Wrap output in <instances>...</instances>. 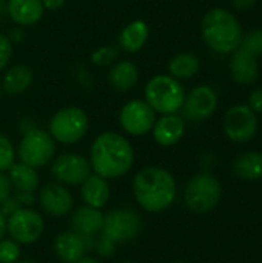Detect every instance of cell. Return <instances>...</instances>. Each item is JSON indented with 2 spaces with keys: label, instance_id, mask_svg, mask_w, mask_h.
I'll return each instance as SVG.
<instances>
[{
  "label": "cell",
  "instance_id": "6da1fadb",
  "mask_svg": "<svg viewBox=\"0 0 262 263\" xmlns=\"http://www.w3.org/2000/svg\"><path fill=\"white\" fill-rule=\"evenodd\" d=\"M134 162V151L130 142L117 133H102L91 145L90 165L103 179L125 176Z\"/></svg>",
  "mask_w": 262,
  "mask_h": 263
},
{
  "label": "cell",
  "instance_id": "7a4b0ae2",
  "mask_svg": "<svg viewBox=\"0 0 262 263\" xmlns=\"http://www.w3.org/2000/svg\"><path fill=\"white\" fill-rule=\"evenodd\" d=\"M176 180L164 168L148 166L133 179V194L142 210L161 213L171 206L176 199Z\"/></svg>",
  "mask_w": 262,
  "mask_h": 263
},
{
  "label": "cell",
  "instance_id": "3957f363",
  "mask_svg": "<svg viewBox=\"0 0 262 263\" xmlns=\"http://www.w3.org/2000/svg\"><path fill=\"white\" fill-rule=\"evenodd\" d=\"M201 31L205 43L221 54L238 49L244 37L238 18L224 8L210 9L202 18Z\"/></svg>",
  "mask_w": 262,
  "mask_h": 263
},
{
  "label": "cell",
  "instance_id": "277c9868",
  "mask_svg": "<svg viewBox=\"0 0 262 263\" xmlns=\"http://www.w3.org/2000/svg\"><path fill=\"white\" fill-rule=\"evenodd\" d=\"M145 102L154 109V112L176 114L185 99L184 86L178 79L171 76H154L145 86Z\"/></svg>",
  "mask_w": 262,
  "mask_h": 263
},
{
  "label": "cell",
  "instance_id": "5b68a950",
  "mask_svg": "<svg viewBox=\"0 0 262 263\" xmlns=\"http://www.w3.org/2000/svg\"><path fill=\"white\" fill-rule=\"evenodd\" d=\"M221 196L222 186L219 180L208 173L191 177L184 194L187 206L196 214H205L215 210L221 200Z\"/></svg>",
  "mask_w": 262,
  "mask_h": 263
},
{
  "label": "cell",
  "instance_id": "8992f818",
  "mask_svg": "<svg viewBox=\"0 0 262 263\" xmlns=\"http://www.w3.org/2000/svg\"><path fill=\"white\" fill-rule=\"evenodd\" d=\"M88 131V116L82 108L68 106L57 111L49 122V134L54 140L71 145L79 142Z\"/></svg>",
  "mask_w": 262,
  "mask_h": 263
},
{
  "label": "cell",
  "instance_id": "52a82bcc",
  "mask_svg": "<svg viewBox=\"0 0 262 263\" xmlns=\"http://www.w3.org/2000/svg\"><path fill=\"white\" fill-rule=\"evenodd\" d=\"M54 153L56 143L51 134L37 128L23 134V139L17 149L20 162L31 168L45 166L53 159Z\"/></svg>",
  "mask_w": 262,
  "mask_h": 263
},
{
  "label": "cell",
  "instance_id": "ba28073f",
  "mask_svg": "<svg viewBox=\"0 0 262 263\" xmlns=\"http://www.w3.org/2000/svg\"><path fill=\"white\" fill-rule=\"evenodd\" d=\"M45 230L43 217L29 208H19L6 219V231L17 243L31 245L37 242Z\"/></svg>",
  "mask_w": 262,
  "mask_h": 263
},
{
  "label": "cell",
  "instance_id": "9c48e42d",
  "mask_svg": "<svg viewBox=\"0 0 262 263\" xmlns=\"http://www.w3.org/2000/svg\"><path fill=\"white\" fill-rule=\"evenodd\" d=\"M141 217L136 211L130 208H117L110 211L103 217L102 234L117 243H125L133 240L141 230Z\"/></svg>",
  "mask_w": 262,
  "mask_h": 263
},
{
  "label": "cell",
  "instance_id": "30bf717a",
  "mask_svg": "<svg viewBox=\"0 0 262 263\" xmlns=\"http://www.w3.org/2000/svg\"><path fill=\"white\" fill-rule=\"evenodd\" d=\"M222 125L225 136L236 143L250 142L258 133V117L247 105H235L227 109Z\"/></svg>",
  "mask_w": 262,
  "mask_h": 263
},
{
  "label": "cell",
  "instance_id": "8fae6325",
  "mask_svg": "<svg viewBox=\"0 0 262 263\" xmlns=\"http://www.w3.org/2000/svg\"><path fill=\"white\" fill-rule=\"evenodd\" d=\"M120 126L131 136H145L156 122L154 109L144 100H130L119 114Z\"/></svg>",
  "mask_w": 262,
  "mask_h": 263
},
{
  "label": "cell",
  "instance_id": "7c38bea8",
  "mask_svg": "<svg viewBox=\"0 0 262 263\" xmlns=\"http://www.w3.org/2000/svg\"><path fill=\"white\" fill-rule=\"evenodd\" d=\"M51 174L60 183L65 185H82L91 174V165L88 159L80 154L68 153L59 156L51 165Z\"/></svg>",
  "mask_w": 262,
  "mask_h": 263
},
{
  "label": "cell",
  "instance_id": "4fadbf2b",
  "mask_svg": "<svg viewBox=\"0 0 262 263\" xmlns=\"http://www.w3.org/2000/svg\"><path fill=\"white\" fill-rule=\"evenodd\" d=\"M218 108V96L210 86H196L184 99V116L193 122H204Z\"/></svg>",
  "mask_w": 262,
  "mask_h": 263
},
{
  "label": "cell",
  "instance_id": "5bb4252c",
  "mask_svg": "<svg viewBox=\"0 0 262 263\" xmlns=\"http://www.w3.org/2000/svg\"><path fill=\"white\" fill-rule=\"evenodd\" d=\"M39 203L46 214L62 217L73 208V196L60 183H46L39 193Z\"/></svg>",
  "mask_w": 262,
  "mask_h": 263
},
{
  "label": "cell",
  "instance_id": "9a60e30c",
  "mask_svg": "<svg viewBox=\"0 0 262 263\" xmlns=\"http://www.w3.org/2000/svg\"><path fill=\"white\" fill-rule=\"evenodd\" d=\"M229 68L233 80L239 85H252L259 77V68L255 55H252L242 48L233 51Z\"/></svg>",
  "mask_w": 262,
  "mask_h": 263
},
{
  "label": "cell",
  "instance_id": "2e32d148",
  "mask_svg": "<svg viewBox=\"0 0 262 263\" xmlns=\"http://www.w3.org/2000/svg\"><path fill=\"white\" fill-rule=\"evenodd\" d=\"M54 251L57 257L65 263H74L80 260L86 251L83 236L76 231H65L56 236L54 239Z\"/></svg>",
  "mask_w": 262,
  "mask_h": 263
},
{
  "label": "cell",
  "instance_id": "e0dca14e",
  "mask_svg": "<svg viewBox=\"0 0 262 263\" xmlns=\"http://www.w3.org/2000/svg\"><path fill=\"white\" fill-rule=\"evenodd\" d=\"M184 131H185L184 120L176 114H164L153 125V137L162 146L176 145L182 139Z\"/></svg>",
  "mask_w": 262,
  "mask_h": 263
},
{
  "label": "cell",
  "instance_id": "ac0fdd59",
  "mask_svg": "<svg viewBox=\"0 0 262 263\" xmlns=\"http://www.w3.org/2000/svg\"><path fill=\"white\" fill-rule=\"evenodd\" d=\"M42 0H8L6 11L9 17L20 26H31L43 15Z\"/></svg>",
  "mask_w": 262,
  "mask_h": 263
},
{
  "label": "cell",
  "instance_id": "d6986e66",
  "mask_svg": "<svg viewBox=\"0 0 262 263\" xmlns=\"http://www.w3.org/2000/svg\"><path fill=\"white\" fill-rule=\"evenodd\" d=\"M80 196L85 205L93 206V208H103L108 200H110V185L107 179L97 176V174H90L85 182L82 183Z\"/></svg>",
  "mask_w": 262,
  "mask_h": 263
},
{
  "label": "cell",
  "instance_id": "ffe728a7",
  "mask_svg": "<svg viewBox=\"0 0 262 263\" xmlns=\"http://www.w3.org/2000/svg\"><path fill=\"white\" fill-rule=\"evenodd\" d=\"M103 214L100 210L93 206H80L71 216V227L80 236H94L102 231L103 227Z\"/></svg>",
  "mask_w": 262,
  "mask_h": 263
},
{
  "label": "cell",
  "instance_id": "44dd1931",
  "mask_svg": "<svg viewBox=\"0 0 262 263\" xmlns=\"http://www.w3.org/2000/svg\"><path fill=\"white\" fill-rule=\"evenodd\" d=\"M110 85L117 91H130L139 80V69L130 60H120L108 72Z\"/></svg>",
  "mask_w": 262,
  "mask_h": 263
},
{
  "label": "cell",
  "instance_id": "7402d4cb",
  "mask_svg": "<svg viewBox=\"0 0 262 263\" xmlns=\"http://www.w3.org/2000/svg\"><path fill=\"white\" fill-rule=\"evenodd\" d=\"M148 34L150 29L144 20H133L122 29L119 35V45L127 52H137L145 45Z\"/></svg>",
  "mask_w": 262,
  "mask_h": 263
},
{
  "label": "cell",
  "instance_id": "603a6c76",
  "mask_svg": "<svg viewBox=\"0 0 262 263\" xmlns=\"http://www.w3.org/2000/svg\"><path fill=\"white\" fill-rule=\"evenodd\" d=\"M236 177L242 180H258L262 179V153L249 151L238 156L232 166Z\"/></svg>",
  "mask_w": 262,
  "mask_h": 263
},
{
  "label": "cell",
  "instance_id": "cb8c5ba5",
  "mask_svg": "<svg viewBox=\"0 0 262 263\" xmlns=\"http://www.w3.org/2000/svg\"><path fill=\"white\" fill-rule=\"evenodd\" d=\"M32 83V71L25 65H15L9 68L3 77L2 88L8 94H20L26 91Z\"/></svg>",
  "mask_w": 262,
  "mask_h": 263
},
{
  "label": "cell",
  "instance_id": "d4e9b609",
  "mask_svg": "<svg viewBox=\"0 0 262 263\" xmlns=\"http://www.w3.org/2000/svg\"><path fill=\"white\" fill-rule=\"evenodd\" d=\"M8 177L12 186L19 191H36L40 182V177L36 168H31L25 163H14L8 170Z\"/></svg>",
  "mask_w": 262,
  "mask_h": 263
},
{
  "label": "cell",
  "instance_id": "484cf974",
  "mask_svg": "<svg viewBox=\"0 0 262 263\" xmlns=\"http://www.w3.org/2000/svg\"><path fill=\"white\" fill-rule=\"evenodd\" d=\"M199 69V60L193 54L182 52L170 60L168 71L174 79H191Z\"/></svg>",
  "mask_w": 262,
  "mask_h": 263
},
{
  "label": "cell",
  "instance_id": "4316f807",
  "mask_svg": "<svg viewBox=\"0 0 262 263\" xmlns=\"http://www.w3.org/2000/svg\"><path fill=\"white\" fill-rule=\"evenodd\" d=\"M239 48L246 49L247 52H250L255 57L262 55V29H255V31H250L249 34H246L242 37Z\"/></svg>",
  "mask_w": 262,
  "mask_h": 263
},
{
  "label": "cell",
  "instance_id": "83f0119b",
  "mask_svg": "<svg viewBox=\"0 0 262 263\" xmlns=\"http://www.w3.org/2000/svg\"><path fill=\"white\" fill-rule=\"evenodd\" d=\"M14 165V146L11 140L0 134V173L8 171Z\"/></svg>",
  "mask_w": 262,
  "mask_h": 263
},
{
  "label": "cell",
  "instance_id": "f1b7e54d",
  "mask_svg": "<svg viewBox=\"0 0 262 263\" xmlns=\"http://www.w3.org/2000/svg\"><path fill=\"white\" fill-rule=\"evenodd\" d=\"M20 257V247L15 240H0V263H15Z\"/></svg>",
  "mask_w": 262,
  "mask_h": 263
},
{
  "label": "cell",
  "instance_id": "f546056e",
  "mask_svg": "<svg viewBox=\"0 0 262 263\" xmlns=\"http://www.w3.org/2000/svg\"><path fill=\"white\" fill-rule=\"evenodd\" d=\"M119 55V49L116 46H102L99 49H96L93 54H91V62L97 66H105V65H110L113 63Z\"/></svg>",
  "mask_w": 262,
  "mask_h": 263
},
{
  "label": "cell",
  "instance_id": "4dcf8cb0",
  "mask_svg": "<svg viewBox=\"0 0 262 263\" xmlns=\"http://www.w3.org/2000/svg\"><path fill=\"white\" fill-rule=\"evenodd\" d=\"M96 248H97L99 256H102V257H111V256H114L116 243L102 234V236L96 240Z\"/></svg>",
  "mask_w": 262,
  "mask_h": 263
},
{
  "label": "cell",
  "instance_id": "1f68e13d",
  "mask_svg": "<svg viewBox=\"0 0 262 263\" xmlns=\"http://www.w3.org/2000/svg\"><path fill=\"white\" fill-rule=\"evenodd\" d=\"M12 55V42L0 34V71L8 65L9 59Z\"/></svg>",
  "mask_w": 262,
  "mask_h": 263
},
{
  "label": "cell",
  "instance_id": "d6a6232c",
  "mask_svg": "<svg viewBox=\"0 0 262 263\" xmlns=\"http://www.w3.org/2000/svg\"><path fill=\"white\" fill-rule=\"evenodd\" d=\"M249 106L255 114H262V88H258L249 96Z\"/></svg>",
  "mask_w": 262,
  "mask_h": 263
},
{
  "label": "cell",
  "instance_id": "836d02e7",
  "mask_svg": "<svg viewBox=\"0 0 262 263\" xmlns=\"http://www.w3.org/2000/svg\"><path fill=\"white\" fill-rule=\"evenodd\" d=\"M12 193V183L9 180L8 176H5L3 173H0V205L11 197Z\"/></svg>",
  "mask_w": 262,
  "mask_h": 263
},
{
  "label": "cell",
  "instance_id": "e575fe53",
  "mask_svg": "<svg viewBox=\"0 0 262 263\" xmlns=\"http://www.w3.org/2000/svg\"><path fill=\"white\" fill-rule=\"evenodd\" d=\"M14 199L17 200V203L20 206H31L34 205V200H36V196H34V191H15L14 194Z\"/></svg>",
  "mask_w": 262,
  "mask_h": 263
},
{
  "label": "cell",
  "instance_id": "d590c367",
  "mask_svg": "<svg viewBox=\"0 0 262 263\" xmlns=\"http://www.w3.org/2000/svg\"><path fill=\"white\" fill-rule=\"evenodd\" d=\"M19 208H22L19 203H17V200L14 199V197H9V199H6L2 205H0V213L5 216V217H9L14 211H17Z\"/></svg>",
  "mask_w": 262,
  "mask_h": 263
},
{
  "label": "cell",
  "instance_id": "8d00e7d4",
  "mask_svg": "<svg viewBox=\"0 0 262 263\" xmlns=\"http://www.w3.org/2000/svg\"><path fill=\"white\" fill-rule=\"evenodd\" d=\"M66 0H42V5L45 9H49V11H56L59 8H62L65 5Z\"/></svg>",
  "mask_w": 262,
  "mask_h": 263
},
{
  "label": "cell",
  "instance_id": "74e56055",
  "mask_svg": "<svg viewBox=\"0 0 262 263\" xmlns=\"http://www.w3.org/2000/svg\"><path fill=\"white\" fill-rule=\"evenodd\" d=\"M232 3L238 9H249V8H252L256 3V0H232Z\"/></svg>",
  "mask_w": 262,
  "mask_h": 263
},
{
  "label": "cell",
  "instance_id": "f35d334b",
  "mask_svg": "<svg viewBox=\"0 0 262 263\" xmlns=\"http://www.w3.org/2000/svg\"><path fill=\"white\" fill-rule=\"evenodd\" d=\"M23 39V32L20 29H12L11 31V42H20Z\"/></svg>",
  "mask_w": 262,
  "mask_h": 263
},
{
  "label": "cell",
  "instance_id": "ab89813d",
  "mask_svg": "<svg viewBox=\"0 0 262 263\" xmlns=\"http://www.w3.org/2000/svg\"><path fill=\"white\" fill-rule=\"evenodd\" d=\"M5 233H6V217L0 213V240L3 239Z\"/></svg>",
  "mask_w": 262,
  "mask_h": 263
},
{
  "label": "cell",
  "instance_id": "60d3db41",
  "mask_svg": "<svg viewBox=\"0 0 262 263\" xmlns=\"http://www.w3.org/2000/svg\"><path fill=\"white\" fill-rule=\"evenodd\" d=\"M74 263H99V260L94 259V257H82L80 260H77V262Z\"/></svg>",
  "mask_w": 262,
  "mask_h": 263
},
{
  "label": "cell",
  "instance_id": "b9f144b4",
  "mask_svg": "<svg viewBox=\"0 0 262 263\" xmlns=\"http://www.w3.org/2000/svg\"><path fill=\"white\" fill-rule=\"evenodd\" d=\"M15 263H34V262H31V260H22V262H15Z\"/></svg>",
  "mask_w": 262,
  "mask_h": 263
},
{
  "label": "cell",
  "instance_id": "7bdbcfd3",
  "mask_svg": "<svg viewBox=\"0 0 262 263\" xmlns=\"http://www.w3.org/2000/svg\"><path fill=\"white\" fill-rule=\"evenodd\" d=\"M0 94H2V85H0Z\"/></svg>",
  "mask_w": 262,
  "mask_h": 263
},
{
  "label": "cell",
  "instance_id": "ee69618b",
  "mask_svg": "<svg viewBox=\"0 0 262 263\" xmlns=\"http://www.w3.org/2000/svg\"><path fill=\"white\" fill-rule=\"evenodd\" d=\"M174 263H187V262H174Z\"/></svg>",
  "mask_w": 262,
  "mask_h": 263
},
{
  "label": "cell",
  "instance_id": "f6af8a7d",
  "mask_svg": "<svg viewBox=\"0 0 262 263\" xmlns=\"http://www.w3.org/2000/svg\"><path fill=\"white\" fill-rule=\"evenodd\" d=\"M124 263H134V262H124Z\"/></svg>",
  "mask_w": 262,
  "mask_h": 263
},
{
  "label": "cell",
  "instance_id": "bcb514c9",
  "mask_svg": "<svg viewBox=\"0 0 262 263\" xmlns=\"http://www.w3.org/2000/svg\"><path fill=\"white\" fill-rule=\"evenodd\" d=\"M0 2H2V0H0Z\"/></svg>",
  "mask_w": 262,
  "mask_h": 263
}]
</instances>
